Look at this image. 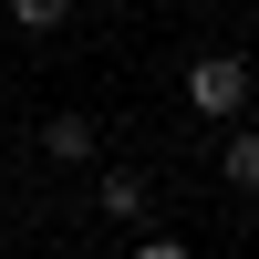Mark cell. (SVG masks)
I'll use <instances>...</instances> for the list:
<instances>
[{
    "label": "cell",
    "instance_id": "obj_5",
    "mask_svg": "<svg viewBox=\"0 0 259 259\" xmlns=\"http://www.w3.org/2000/svg\"><path fill=\"white\" fill-rule=\"evenodd\" d=\"M62 21H73V0H11V31H31V41L62 31Z\"/></svg>",
    "mask_w": 259,
    "mask_h": 259
},
{
    "label": "cell",
    "instance_id": "obj_6",
    "mask_svg": "<svg viewBox=\"0 0 259 259\" xmlns=\"http://www.w3.org/2000/svg\"><path fill=\"white\" fill-rule=\"evenodd\" d=\"M124 259H197V249H187V239H166V228H156V239H135Z\"/></svg>",
    "mask_w": 259,
    "mask_h": 259
},
{
    "label": "cell",
    "instance_id": "obj_2",
    "mask_svg": "<svg viewBox=\"0 0 259 259\" xmlns=\"http://www.w3.org/2000/svg\"><path fill=\"white\" fill-rule=\"evenodd\" d=\"M41 166H104V124L94 114H41Z\"/></svg>",
    "mask_w": 259,
    "mask_h": 259
},
{
    "label": "cell",
    "instance_id": "obj_3",
    "mask_svg": "<svg viewBox=\"0 0 259 259\" xmlns=\"http://www.w3.org/2000/svg\"><path fill=\"white\" fill-rule=\"evenodd\" d=\"M145 197H156V187H145L135 166H104V177H94V207H104V218H145Z\"/></svg>",
    "mask_w": 259,
    "mask_h": 259
},
{
    "label": "cell",
    "instance_id": "obj_1",
    "mask_svg": "<svg viewBox=\"0 0 259 259\" xmlns=\"http://www.w3.org/2000/svg\"><path fill=\"white\" fill-rule=\"evenodd\" d=\"M187 114L239 124V114H249V62H239V52H197V62H187Z\"/></svg>",
    "mask_w": 259,
    "mask_h": 259
},
{
    "label": "cell",
    "instance_id": "obj_4",
    "mask_svg": "<svg viewBox=\"0 0 259 259\" xmlns=\"http://www.w3.org/2000/svg\"><path fill=\"white\" fill-rule=\"evenodd\" d=\"M218 177L249 197V187H259V135H228V145H218Z\"/></svg>",
    "mask_w": 259,
    "mask_h": 259
}]
</instances>
